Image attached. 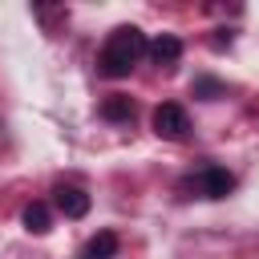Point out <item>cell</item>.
Masks as SVG:
<instances>
[{"label": "cell", "mask_w": 259, "mask_h": 259, "mask_svg": "<svg viewBox=\"0 0 259 259\" xmlns=\"http://www.w3.org/2000/svg\"><path fill=\"white\" fill-rule=\"evenodd\" d=\"M97 113H101L105 121H130V117H134V101H130L125 93H109V97L97 105Z\"/></svg>", "instance_id": "7"}, {"label": "cell", "mask_w": 259, "mask_h": 259, "mask_svg": "<svg viewBox=\"0 0 259 259\" xmlns=\"http://www.w3.org/2000/svg\"><path fill=\"white\" fill-rule=\"evenodd\" d=\"M223 93H227V85L219 77H194L190 81V97H198V101H219Z\"/></svg>", "instance_id": "9"}, {"label": "cell", "mask_w": 259, "mask_h": 259, "mask_svg": "<svg viewBox=\"0 0 259 259\" xmlns=\"http://www.w3.org/2000/svg\"><path fill=\"white\" fill-rule=\"evenodd\" d=\"M20 223H24V231H28V235H45V231L53 227V214H49V206H45V202H28V206L20 210Z\"/></svg>", "instance_id": "8"}, {"label": "cell", "mask_w": 259, "mask_h": 259, "mask_svg": "<svg viewBox=\"0 0 259 259\" xmlns=\"http://www.w3.org/2000/svg\"><path fill=\"white\" fill-rule=\"evenodd\" d=\"M117 247H121V243H117V235H113V231H97V235L81 247V259H113V255H117Z\"/></svg>", "instance_id": "6"}, {"label": "cell", "mask_w": 259, "mask_h": 259, "mask_svg": "<svg viewBox=\"0 0 259 259\" xmlns=\"http://www.w3.org/2000/svg\"><path fill=\"white\" fill-rule=\"evenodd\" d=\"M53 206L65 214V219H85L89 214V194L81 190V186H65V182H57L53 186Z\"/></svg>", "instance_id": "4"}, {"label": "cell", "mask_w": 259, "mask_h": 259, "mask_svg": "<svg viewBox=\"0 0 259 259\" xmlns=\"http://www.w3.org/2000/svg\"><path fill=\"white\" fill-rule=\"evenodd\" d=\"M150 61L158 65V69H174L178 61H182V40L174 36V32H162V36H154L150 40Z\"/></svg>", "instance_id": "5"}, {"label": "cell", "mask_w": 259, "mask_h": 259, "mask_svg": "<svg viewBox=\"0 0 259 259\" xmlns=\"http://www.w3.org/2000/svg\"><path fill=\"white\" fill-rule=\"evenodd\" d=\"M146 49H150V40H146V32H142L138 24H117V28L105 36V45H101L97 69H101L105 77H130V69L146 57Z\"/></svg>", "instance_id": "1"}, {"label": "cell", "mask_w": 259, "mask_h": 259, "mask_svg": "<svg viewBox=\"0 0 259 259\" xmlns=\"http://www.w3.org/2000/svg\"><path fill=\"white\" fill-rule=\"evenodd\" d=\"M150 125H154V134H158V138H166V142H178V138H186V130H190V117H186V109H182L178 101H162V105L150 113Z\"/></svg>", "instance_id": "2"}, {"label": "cell", "mask_w": 259, "mask_h": 259, "mask_svg": "<svg viewBox=\"0 0 259 259\" xmlns=\"http://www.w3.org/2000/svg\"><path fill=\"white\" fill-rule=\"evenodd\" d=\"M190 182H194L198 194H206V198H227V194L235 190V174L223 170V166H202Z\"/></svg>", "instance_id": "3"}]
</instances>
